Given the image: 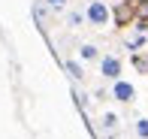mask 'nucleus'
<instances>
[{
  "label": "nucleus",
  "mask_w": 148,
  "mask_h": 139,
  "mask_svg": "<svg viewBox=\"0 0 148 139\" xmlns=\"http://www.w3.org/2000/svg\"><path fill=\"white\" fill-rule=\"evenodd\" d=\"M136 21L142 24H148V0H136Z\"/></svg>",
  "instance_id": "5"
},
{
  "label": "nucleus",
  "mask_w": 148,
  "mask_h": 139,
  "mask_svg": "<svg viewBox=\"0 0 148 139\" xmlns=\"http://www.w3.org/2000/svg\"><path fill=\"white\" fill-rule=\"evenodd\" d=\"M136 136L139 139H148V118H142V121L136 124Z\"/></svg>",
  "instance_id": "8"
},
{
  "label": "nucleus",
  "mask_w": 148,
  "mask_h": 139,
  "mask_svg": "<svg viewBox=\"0 0 148 139\" xmlns=\"http://www.w3.org/2000/svg\"><path fill=\"white\" fill-rule=\"evenodd\" d=\"M82 58H85V61H91V58H97V49H94V45H85V49H82Z\"/></svg>",
  "instance_id": "10"
},
{
  "label": "nucleus",
  "mask_w": 148,
  "mask_h": 139,
  "mask_svg": "<svg viewBox=\"0 0 148 139\" xmlns=\"http://www.w3.org/2000/svg\"><path fill=\"white\" fill-rule=\"evenodd\" d=\"M133 97H136V91H133V85H130V82H115V100L130 103Z\"/></svg>",
  "instance_id": "3"
},
{
  "label": "nucleus",
  "mask_w": 148,
  "mask_h": 139,
  "mask_svg": "<svg viewBox=\"0 0 148 139\" xmlns=\"http://www.w3.org/2000/svg\"><path fill=\"white\" fill-rule=\"evenodd\" d=\"M133 18H136V3L127 0V3H118L115 6V24H118V27H127Z\"/></svg>",
  "instance_id": "1"
},
{
  "label": "nucleus",
  "mask_w": 148,
  "mask_h": 139,
  "mask_svg": "<svg viewBox=\"0 0 148 139\" xmlns=\"http://www.w3.org/2000/svg\"><path fill=\"white\" fill-rule=\"evenodd\" d=\"M133 67H136L139 73H148V58H142V55H133Z\"/></svg>",
  "instance_id": "6"
},
{
  "label": "nucleus",
  "mask_w": 148,
  "mask_h": 139,
  "mask_svg": "<svg viewBox=\"0 0 148 139\" xmlns=\"http://www.w3.org/2000/svg\"><path fill=\"white\" fill-rule=\"evenodd\" d=\"M51 6H55V9H60V6H64V0H49Z\"/></svg>",
  "instance_id": "11"
},
{
  "label": "nucleus",
  "mask_w": 148,
  "mask_h": 139,
  "mask_svg": "<svg viewBox=\"0 0 148 139\" xmlns=\"http://www.w3.org/2000/svg\"><path fill=\"white\" fill-rule=\"evenodd\" d=\"M103 76L106 79H118L121 76V61L118 58H103Z\"/></svg>",
  "instance_id": "4"
},
{
  "label": "nucleus",
  "mask_w": 148,
  "mask_h": 139,
  "mask_svg": "<svg viewBox=\"0 0 148 139\" xmlns=\"http://www.w3.org/2000/svg\"><path fill=\"white\" fill-rule=\"evenodd\" d=\"M66 70H70L73 79H82V67H79V64H66Z\"/></svg>",
  "instance_id": "9"
},
{
  "label": "nucleus",
  "mask_w": 148,
  "mask_h": 139,
  "mask_svg": "<svg viewBox=\"0 0 148 139\" xmlns=\"http://www.w3.org/2000/svg\"><path fill=\"white\" fill-rule=\"evenodd\" d=\"M130 3H136V0H130Z\"/></svg>",
  "instance_id": "12"
},
{
  "label": "nucleus",
  "mask_w": 148,
  "mask_h": 139,
  "mask_svg": "<svg viewBox=\"0 0 148 139\" xmlns=\"http://www.w3.org/2000/svg\"><path fill=\"white\" fill-rule=\"evenodd\" d=\"M127 45H130V49H142V45H145V34H136V36H130V39H127Z\"/></svg>",
  "instance_id": "7"
},
{
  "label": "nucleus",
  "mask_w": 148,
  "mask_h": 139,
  "mask_svg": "<svg viewBox=\"0 0 148 139\" xmlns=\"http://www.w3.org/2000/svg\"><path fill=\"white\" fill-rule=\"evenodd\" d=\"M88 18L97 24V27H103V24L109 21V12H106L103 3H91V6H88Z\"/></svg>",
  "instance_id": "2"
}]
</instances>
